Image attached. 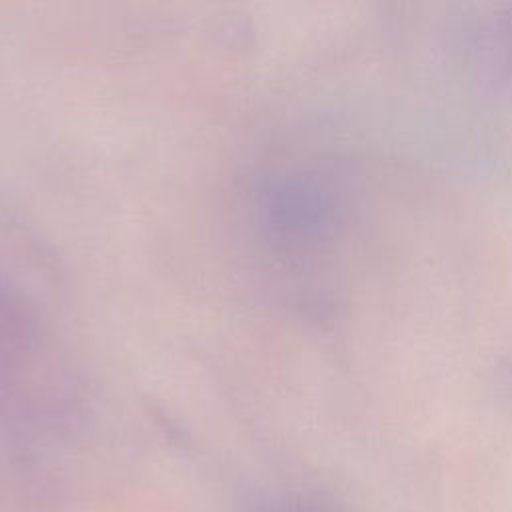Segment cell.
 I'll return each mask as SVG.
<instances>
[{"label":"cell","mask_w":512,"mask_h":512,"mask_svg":"<svg viewBox=\"0 0 512 512\" xmlns=\"http://www.w3.org/2000/svg\"><path fill=\"white\" fill-rule=\"evenodd\" d=\"M288 512H306V510H288Z\"/></svg>","instance_id":"obj_1"}]
</instances>
